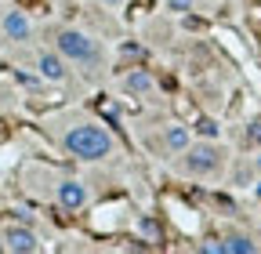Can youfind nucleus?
<instances>
[{
  "instance_id": "17",
  "label": "nucleus",
  "mask_w": 261,
  "mask_h": 254,
  "mask_svg": "<svg viewBox=\"0 0 261 254\" xmlns=\"http://www.w3.org/2000/svg\"><path fill=\"white\" fill-rule=\"evenodd\" d=\"M257 171H261V156H257Z\"/></svg>"
},
{
  "instance_id": "13",
  "label": "nucleus",
  "mask_w": 261,
  "mask_h": 254,
  "mask_svg": "<svg viewBox=\"0 0 261 254\" xmlns=\"http://www.w3.org/2000/svg\"><path fill=\"white\" fill-rule=\"evenodd\" d=\"M247 138H250V142H257V145H261V123H254V127H250V131H247Z\"/></svg>"
},
{
  "instance_id": "14",
  "label": "nucleus",
  "mask_w": 261,
  "mask_h": 254,
  "mask_svg": "<svg viewBox=\"0 0 261 254\" xmlns=\"http://www.w3.org/2000/svg\"><path fill=\"white\" fill-rule=\"evenodd\" d=\"M142 233H145V236H156V221L145 218V221H142Z\"/></svg>"
},
{
  "instance_id": "2",
  "label": "nucleus",
  "mask_w": 261,
  "mask_h": 254,
  "mask_svg": "<svg viewBox=\"0 0 261 254\" xmlns=\"http://www.w3.org/2000/svg\"><path fill=\"white\" fill-rule=\"evenodd\" d=\"M55 44H58V55L62 58L80 62V66H98V62H102V47H98L91 37L76 33V29H62Z\"/></svg>"
},
{
  "instance_id": "11",
  "label": "nucleus",
  "mask_w": 261,
  "mask_h": 254,
  "mask_svg": "<svg viewBox=\"0 0 261 254\" xmlns=\"http://www.w3.org/2000/svg\"><path fill=\"white\" fill-rule=\"evenodd\" d=\"M218 131H221L218 120H211V116H200V120H196V135H203V138H218Z\"/></svg>"
},
{
  "instance_id": "12",
  "label": "nucleus",
  "mask_w": 261,
  "mask_h": 254,
  "mask_svg": "<svg viewBox=\"0 0 261 254\" xmlns=\"http://www.w3.org/2000/svg\"><path fill=\"white\" fill-rule=\"evenodd\" d=\"M167 8L178 11V15H185V11H192V0H167Z\"/></svg>"
},
{
  "instance_id": "7",
  "label": "nucleus",
  "mask_w": 261,
  "mask_h": 254,
  "mask_svg": "<svg viewBox=\"0 0 261 254\" xmlns=\"http://www.w3.org/2000/svg\"><path fill=\"white\" fill-rule=\"evenodd\" d=\"M4 247L15 250V254H33V250H40V240L33 236V229H8L4 233Z\"/></svg>"
},
{
  "instance_id": "1",
  "label": "nucleus",
  "mask_w": 261,
  "mask_h": 254,
  "mask_svg": "<svg viewBox=\"0 0 261 254\" xmlns=\"http://www.w3.org/2000/svg\"><path fill=\"white\" fill-rule=\"evenodd\" d=\"M62 145L69 149L76 160H106V156L113 153L109 131H102V127H94V123L69 127V131H65V138H62Z\"/></svg>"
},
{
  "instance_id": "5",
  "label": "nucleus",
  "mask_w": 261,
  "mask_h": 254,
  "mask_svg": "<svg viewBox=\"0 0 261 254\" xmlns=\"http://www.w3.org/2000/svg\"><path fill=\"white\" fill-rule=\"evenodd\" d=\"M58 204H62L65 211H80V207L87 204V189H84V182L65 178V182L58 185Z\"/></svg>"
},
{
  "instance_id": "10",
  "label": "nucleus",
  "mask_w": 261,
  "mask_h": 254,
  "mask_svg": "<svg viewBox=\"0 0 261 254\" xmlns=\"http://www.w3.org/2000/svg\"><path fill=\"white\" fill-rule=\"evenodd\" d=\"M163 142H167L171 153H185L189 149V127H181V123L167 127V131H163Z\"/></svg>"
},
{
  "instance_id": "9",
  "label": "nucleus",
  "mask_w": 261,
  "mask_h": 254,
  "mask_svg": "<svg viewBox=\"0 0 261 254\" xmlns=\"http://www.w3.org/2000/svg\"><path fill=\"white\" fill-rule=\"evenodd\" d=\"M123 87H127L130 94H149V91H152V77H149V69H130V73L123 77Z\"/></svg>"
},
{
  "instance_id": "3",
  "label": "nucleus",
  "mask_w": 261,
  "mask_h": 254,
  "mask_svg": "<svg viewBox=\"0 0 261 254\" xmlns=\"http://www.w3.org/2000/svg\"><path fill=\"white\" fill-rule=\"evenodd\" d=\"M218 167H221L218 145L200 142V145H189V149H185V171H189V174H211V171H218Z\"/></svg>"
},
{
  "instance_id": "15",
  "label": "nucleus",
  "mask_w": 261,
  "mask_h": 254,
  "mask_svg": "<svg viewBox=\"0 0 261 254\" xmlns=\"http://www.w3.org/2000/svg\"><path fill=\"white\" fill-rule=\"evenodd\" d=\"M254 193H257V200H261V182H257V189H254Z\"/></svg>"
},
{
  "instance_id": "8",
  "label": "nucleus",
  "mask_w": 261,
  "mask_h": 254,
  "mask_svg": "<svg viewBox=\"0 0 261 254\" xmlns=\"http://www.w3.org/2000/svg\"><path fill=\"white\" fill-rule=\"evenodd\" d=\"M37 66H40V77H44V80H51V84H62V80H65V62H62L58 51H55V55L44 51Z\"/></svg>"
},
{
  "instance_id": "6",
  "label": "nucleus",
  "mask_w": 261,
  "mask_h": 254,
  "mask_svg": "<svg viewBox=\"0 0 261 254\" xmlns=\"http://www.w3.org/2000/svg\"><path fill=\"white\" fill-rule=\"evenodd\" d=\"M0 29H4V37L15 40V44H25V40L33 37V26H29V18H25L22 11H8L4 22H0Z\"/></svg>"
},
{
  "instance_id": "16",
  "label": "nucleus",
  "mask_w": 261,
  "mask_h": 254,
  "mask_svg": "<svg viewBox=\"0 0 261 254\" xmlns=\"http://www.w3.org/2000/svg\"><path fill=\"white\" fill-rule=\"evenodd\" d=\"M106 4H120V0H106Z\"/></svg>"
},
{
  "instance_id": "4",
  "label": "nucleus",
  "mask_w": 261,
  "mask_h": 254,
  "mask_svg": "<svg viewBox=\"0 0 261 254\" xmlns=\"http://www.w3.org/2000/svg\"><path fill=\"white\" fill-rule=\"evenodd\" d=\"M203 254H254V240L250 236H225V240H211L200 247Z\"/></svg>"
}]
</instances>
